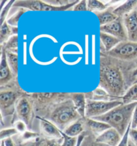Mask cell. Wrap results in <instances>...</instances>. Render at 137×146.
Wrapping results in <instances>:
<instances>
[{"label":"cell","mask_w":137,"mask_h":146,"mask_svg":"<svg viewBox=\"0 0 137 146\" xmlns=\"http://www.w3.org/2000/svg\"><path fill=\"white\" fill-rule=\"evenodd\" d=\"M100 38L101 41L100 46L104 49L105 52H110L121 42V41L116 37L103 32H100Z\"/></svg>","instance_id":"19"},{"label":"cell","mask_w":137,"mask_h":146,"mask_svg":"<svg viewBox=\"0 0 137 146\" xmlns=\"http://www.w3.org/2000/svg\"><path fill=\"white\" fill-rule=\"evenodd\" d=\"M100 32L106 33L116 37L121 41H128V35L122 17H118L112 22L100 27Z\"/></svg>","instance_id":"10"},{"label":"cell","mask_w":137,"mask_h":146,"mask_svg":"<svg viewBox=\"0 0 137 146\" xmlns=\"http://www.w3.org/2000/svg\"><path fill=\"white\" fill-rule=\"evenodd\" d=\"M43 146H60L58 139H45L43 138Z\"/></svg>","instance_id":"35"},{"label":"cell","mask_w":137,"mask_h":146,"mask_svg":"<svg viewBox=\"0 0 137 146\" xmlns=\"http://www.w3.org/2000/svg\"><path fill=\"white\" fill-rule=\"evenodd\" d=\"M0 88L1 115L5 117L15 113L17 100L25 93L19 88L17 80H14L8 84L0 87Z\"/></svg>","instance_id":"4"},{"label":"cell","mask_w":137,"mask_h":146,"mask_svg":"<svg viewBox=\"0 0 137 146\" xmlns=\"http://www.w3.org/2000/svg\"><path fill=\"white\" fill-rule=\"evenodd\" d=\"M85 118L86 117H81L79 119L73 122L66 129H64L63 132L70 137H78L79 135H80L84 131H86Z\"/></svg>","instance_id":"17"},{"label":"cell","mask_w":137,"mask_h":146,"mask_svg":"<svg viewBox=\"0 0 137 146\" xmlns=\"http://www.w3.org/2000/svg\"><path fill=\"white\" fill-rule=\"evenodd\" d=\"M129 139L137 146V129H131L129 131Z\"/></svg>","instance_id":"36"},{"label":"cell","mask_w":137,"mask_h":146,"mask_svg":"<svg viewBox=\"0 0 137 146\" xmlns=\"http://www.w3.org/2000/svg\"><path fill=\"white\" fill-rule=\"evenodd\" d=\"M86 134H87V131H84V133H82L80 135L78 136V143H77L76 146H80L81 143H82L83 139H84L85 136L86 135Z\"/></svg>","instance_id":"41"},{"label":"cell","mask_w":137,"mask_h":146,"mask_svg":"<svg viewBox=\"0 0 137 146\" xmlns=\"http://www.w3.org/2000/svg\"><path fill=\"white\" fill-rule=\"evenodd\" d=\"M116 7L109 6L108 8L102 11H96L94 12L95 15L98 17L99 22L101 25H104L110 23L118 18V17L113 13V11Z\"/></svg>","instance_id":"18"},{"label":"cell","mask_w":137,"mask_h":146,"mask_svg":"<svg viewBox=\"0 0 137 146\" xmlns=\"http://www.w3.org/2000/svg\"><path fill=\"white\" fill-rule=\"evenodd\" d=\"M85 125L86 131L92 133L96 137L111 127L108 123L88 117L85 118Z\"/></svg>","instance_id":"15"},{"label":"cell","mask_w":137,"mask_h":146,"mask_svg":"<svg viewBox=\"0 0 137 146\" xmlns=\"http://www.w3.org/2000/svg\"><path fill=\"white\" fill-rule=\"evenodd\" d=\"M134 67L100 52V88L111 96L122 98L132 86L130 73Z\"/></svg>","instance_id":"1"},{"label":"cell","mask_w":137,"mask_h":146,"mask_svg":"<svg viewBox=\"0 0 137 146\" xmlns=\"http://www.w3.org/2000/svg\"><path fill=\"white\" fill-rule=\"evenodd\" d=\"M136 78H137V66L132 71V72H131L130 75V79L131 83H132V85L133 84V82H134V80Z\"/></svg>","instance_id":"40"},{"label":"cell","mask_w":137,"mask_h":146,"mask_svg":"<svg viewBox=\"0 0 137 146\" xmlns=\"http://www.w3.org/2000/svg\"><path fill=\"white\" fill-rule=\"evenodd\" d=\"M4 141V145L5 146H17V144L15 143V141H13L12 137L7 138L3 140Z\"/></svg>","instance_id":"39"},{"label":"cell","mask_w":137,"mask_h":146,"mask_svg":"<svg viewBox=\"0 0 137 146\" xmlns=\"http://www.w3.org/2000/svg\"><path fill=\"white\" fill-rule=\"evenodd\" d=\"M123 104L137 102V84H133L122 97Z\"/></svg>","instance_id":"24"},{"label":"cell","mask_w":137,"mask_h":146,"mask_svg":"<svg viewBox=\"0 0 137 146\" xmlns=\"http://www.w3.org/2000/svg\"><path fill=\"white\" fill-rule=\"evenodd\" d=\"M15 1H14V0L7 1L6 3L1 9V15H0V22H1V25L3 24L5 21H7L6 18L7 17V15H8L11 7H13V5L15 3Z\"/></svg>","instance_id":"28"},{"label":"cell","mask_w":137,"mask_h":146,"mask_svg":"<svg viewBox=\"0 0 137 146\" xmlns=\"http://www.w3.org/2000/svg\"><path fill=\"white\" fill-rule=\"evenodd\" d=\"M96 138V137L94 135L87 131L86 135L83 139L80 146H106L104 144L97 142Z\"/></svg>","instance_id":"26"},{"label":"cell","mask_w":137,"mask_h":146,"mask_svg":"<svg viewBox=\"0 0 137 146\" xmlns=\"http://www.w3.org/2000/svg\"><path fill=\"white\" fill-rule=\"evenodd\" d=\"M36 146H43V139H39L37 142Z\"/></svg>","instance_id":"42"},{"label":"cell","mask_w":137,"mask_h":146,"mask_svg":"<svg viewBox=\"0 0 137 146\" xmlns=\"http://www.w3.org/2000/svg\"><path fill=\"white\" fill-rule=\"evenodd\" d=\"M122 18L128 41L137 42V7Z\"/></svg>","instance_id":"13"},{"label":"cell","mask_w":137,"mask_h":146,"mask_svg":"<svg viewBox=\"0 0 137 146\" xmlns=\"http://www.w3.org/2000/svg\"><path fill=\"white\" fill-rule=\"evenodd\" d=\"M128 146H136V145H135L133 143L132 141H131V140L129 139H128Z\"/></svg>","instance_id":"43"},{"label":"cell","mask_w":137,"mask_h":146,"mask_svg":"<svg viewBox=\"0 0 137 146\" xmlns=\"http://www.w3.org/2000/svg\"><path fill=\"white\" fill-rule=\"evenodd\" d=\"M105 53L121 62L137 66V42L121 41L112 50Z\"/></svg>","instance_id":"6"},{"label":"cell","mask_w":137,"mask_h":146,"mask_svg":"<svg viewBox=\"0 0 137 146\" xmlns=\"http://www.w3.org/2000/svg\"><path fill=\"white\" fill-rule=\"evenodd\" d=\"M15 114L19 120L26 123L29 129H31L35 113L33 101L29 95L25 94L19 98L15 105Z\"/></svg>","instance_id":"7"},{"label":"cell","mask_w":137,"mask_h":146,"mask_svg":"<svg viewBox=\"0 0 137 146\" xmlns=\"http://www.w3.org/2000/svg\"><path fill=\"white\" fill-rule=\"evenodd\" d=\"M33 103L37 116L43 117L51 107L59 102L70 98V93L49 92L33 93L29 94Z\"/></svg>","instance_id":"5"},{"label":"cell","mask_w":137,"mask_h":146,"mask_svg":"<svg viewBox=\"0 0 137 146\" xmlns=\"http://www.w3.org/2000/svg\"><path fill=\"white\" fill-rule=\"evenodd\" d=\"M137 7V0L134 1H126L122 4L116 7L113 13L118 17H123L134 10Z\"/></svg>","instance_id":"20"},{"label":"cell","mask_w":137,"mask_h":146,"mask_svg":"<svg viewBox=\"0 0 137 146\" xmlns=\"http://www.w3.org/2000/svg\"><path fill=\"white\" fill-rule=\"evenodd\" d=\"M1 47H3L6 52H11L17 54V49H18V36L17 35H12L6 42L1 45Z\"/></svg>","instance_id":"23"},{"label":"cell","mask_w":137,"mask_h":146,"mask_svg":"<svg viewBox=\"0 0 137 146\" xmlns=\"http://www.w3.org/2000/svg\"><path fill=\"white\" fill-rule=\"evenodd\" d=\"M70 98L82 117H86L87 100L84 93H70Z\"/></svg>","instance_id":"16"},{"label":"cell","mask_w":137,"mask_h":146,"mask_svg":"<svg viewBox=\"0 0 137 146\" xmlns=\"http://www.w3.org/2000/svg\"><path fill=\"white\" fill-rule=\"evenodd\" d=\"M63 131L71 123L81 118L70 98L51 107L43 117Z\"/></svg>","instance_id":"3"},{"label":"cell","mask_w":137,"mask_h":146,"mask_svg":"<svg viewBox=\"0 0 137 146\" xmlns=\"http://www.w3.org/2000/svg\"><path fill=\"white\" fill-rule=\"evenodd\" d=\"M137 84V78L134 80V82H133L132 85H133V84Z\"/></svg>","instance_id":"45"},{"label":"cell","mask_w":137,"mask_h":146,"mask_svg":"<svg viewBox=\"0 0 137 146\" xmlns=\"http://www.w3.org/2000/svg\"><path fill=\"white\" fill-rule=\"evenodd\" d=\"M78 2V0H76L70 4L63 5V6H54V5H51L46 3L45 1H15L13 3V7H16V8L21 7V8H25L27 10L31 11H63L72 9V7H74Z\"/></svg>","instance_id":"8"},{"label":"cell","mask_w":137,"mask_h":146,"mask_svg":"<svg viewBox=\"0 0 137 146\" xmlns=\"http://www.w3.org/2000/svg\"><path fill=\"white\" fill-rule=\"evenodd\" d=\"M37 118L39 120L40 131L43 138L55 139H62L61 131L54 123L44 117L37 116Z\"/></svg>","instance_id":"11"},{"label":"cell","mask_w":137,"mask_h":146,"mask_svg":"<svg viewBox=\"0 0 137 146\" xmlns=\"http://www.w3.org/2000/svg\"><path fill=\"white\" fill-rule=\"evenodd\" d=\"M123 104L122 100H116L112 102L97 101V100H87L86 108V117L93 118L104 115L113 108Z\"/></svg>","instance_id":"9"},{"label":"cell","mask_w":137,"mask_h":146,"mask_svg":"<svg viewBox=\"0 0 137 146\" xmlns=\"http://www.w3.org/2000/svg\"><path fill=\"white\" fill-rule=\"evenodd\" d=\"M122 136L119 132L114 128L110 129L97 136L96 140L97 142L108 146H117L122 139Z\"/></svg>","instance_id":"14"},{"label":"cell","mask_w":137,"mask_h":146,"mask_svg":"<svg viewBox=\"0 0 137 146\" xmlns=\"http://www.w3.org/2000/svg\"><path fill=\"white\" fill-rule=\"evenodd\" d=\"M106 146H108V145H106Z\"/></svg>","instance_id":"46"},{"label":"cell","mask_w":137,"mask_h":146,"mask_svg":"<svg viewBox=\"0 0 137 146\" xmlns=\"http://www.w3.org/2000/svg\"><path fill=\"white\" fill-rule=\"evenodd\" d=\"M16 77L14 76L7 61L6 52L1 47V65H0V87L8 84Z\"/></svg>","instance_id":"12"},{"label":"cell","mask_w":137,"mask_h":146,"mask_svg":"<svg viewBox=\"0 0 137 146\" xmlns=\"http://www.w3.org/2000/svg\"><path fill=\"white\" fill-rule=\"evenodd\" d=\"M131 129H137V106L133 112L131 120Z\"/></svg>","instance_id":"38"},{"label":"cell","mask_w":137,"mask_h":146,"mask_svg":"<svg viewBox=\"0 0 137 146\" xmlns=\"http://www.w3.org/2000/svg\"><path fill=\"white\" fill-rule=\"evenodd\" d=\"M72 9L74 11H88L87 1L82 0V1H79Z\"/></svg>","instance_id":"34"},{"label":"cell","mask_w":137,"mask_h":146,"mask_svg":"<svg viewBox=\"0 0 137 146\" xmlns=\"http://www.w3.org/2000/svg\"><path fill=\"white\" fill-rule=\"evenodd\" d=\"M5 52H6L7 61L9 68L14 76L17 78V73H18V56H17V54L11 52H6V51Z\"/></svg>","instance_id":"22"},{"label":"cell","mask_w":137,"mask_h":146,"mask_svg":"<svg viewBox=\"0 0 137 146\" xmlns=\"http://www.w3.org/2000/svg\"><path fill=\"white\" fill-rule=\"evenodd\" d=\"M27 9L25 8H21V7H19L18 8V10L16 13H15L12 16L9 17L8 19H7V22L9 25L13 27H17V23H18V21L19 17H20L21 15H22L23 13L26 12Z\"/></svg>","instance_id":"27"},{"label":"cell","mask_w":137,"mask_h":146,"mask_svg":"<svg viewBox=\"0 0 137 146\" xmlns=\"http://www.w3.org/2000/svg\"><path fill=\"white\" fill-rule=\"evenodd\" d=\"M131 128V123L129 125L128 129H127L126 131L125 132L124 135L122 136V139L118 145L117 146H128V139H129V131H130Z\"/></svg>","instance_id":"33"},{"label":"cell","mask_w":137,"mask_h":146,"mask_svg":"<svg viewBox=\"0 0 137 146\" xmlns=\"http://www.w3.org/2000/svg\"><path fill=\"white\" fill-rule=\"evenodd\" d=\"M13 125H14V127L15 129H17V131H18V133L20 134L24 133L25 131H27V129H28L26 123L24 121H21V120H16L13 123Z\"/></svg>","instance_id":"32"},{"label":"cell","mask_w":137,"mask_h":146,"mask_svg":"<svg viewBox=\"0 0 137 146\" xmlns=\"http://www.w3.org/2000/svg\"><path fill=\"white\" fill-rule=\"evenodd\" d=\"M39 138V134L35 132H32L30 131H25L24 133H21L20 137H19V142H25L31 141V140H35Z\"/></svg>","instance_id":"30"},{"label":"cell","mask_w":137,"mask_h":146,"mask_svg":"<svg viewBox=\"0 0 137 146\" xmlns=\"http://www.w3.org/2000/svg\"><path fill=\"white\" fill-rule=\"evenodd\" d=\"M18 133V131L15 127L1 129V131H0V139L1 140H4L7 139V138L12 137L13 135H17Z\"/></svg>","instance_id":"31"},{"label":"cell","mask_w":137,"mask_h":146,"mask_svg":"<svg viewBox=\"0 0 137 146\" xmlns=\"http://www.w3.org/2000/svg\"><path fill=\"white\" fill-rule=\"evenodd\" d=\"M136 106L137 102L122 104L104 115L93 117V119L108 123L111 127L117 130L122 137L131 123L133 112Z\"/></svg>","instance_id":"2"},{"label":"cell","mask_w":137,"mask_h":146,"mask_svg":"<svg viewBox=\"0 0 137 146\" xmlns=\"http://www.w3.org/2000/svg\"><path fill=\"white\" fill-rule=\"evenodd\" d=\"M1 146H5L4 141H3V140H1Z\"/></svg>","instance_id":"44"},{"label":"cell","mask_w":137,"mask_h":146,"mask_svg":"<svg viewBox=\"0 0 137 146\" xmlns=\"http://www.w3.org/2000/svg\"><path fill=\"white\" fill-rule=\"evenodd\" d=\"M17 27H13L9 25L6 21L1 25L0 30V43L2 45L8 40L13 35H17Z\"/></svg>","instance_id":"21"},{"label":"cell","mask_w":137,"mask_h":146,"mask_svg":"<svg viewBox=\"0 0 137 146\" xmlns=\"http://www.w3.org/2000/svg\"><path fill=\"white\" fill-rule=\"evenodd\" d=\"M40 138H38V139H35V140H31V141H25V142H18L17 144V146H36L37 142H38L39 139Z\"/></svg>","instance_id":"37"},{"label":"cell","mask_w":137,"mask_h":146,"mask_svg":"<svg viewBox=\"0 0 137 146\" xmlns=\"http://www.w3.org/2000/svg\"><path fill=\"white\" fill-rule=\"evenodd\" d=\"M88 11L96 12V11H102L108 8V4H104L102 1H96V0H88L87 1Z\"/></svg>","instance_id":"25"},{"label":"cell","mask_w":137,"mask_h":146,"mask_svg":"<svg viewBox=\"0 0 137 146\" xmlns=\"http://www.w3.org/2000/svg\"><path fill=\"white\" fill-rule=\"evenodd\" d=\"M61 135H62L63 142L60 146H76L78 143V137H70L67 135L64 132L61 131Z\"/></svg>","instance_id":"29"}]
</instances>
